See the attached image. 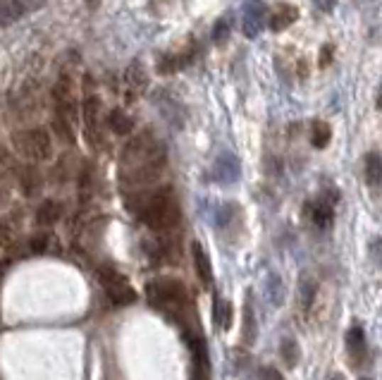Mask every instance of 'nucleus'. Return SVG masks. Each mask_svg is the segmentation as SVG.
<instances>
[{
    "mask_svg": "<svg viewBox=\"0 0 382 380\" xmlns=\"http://www.w3.org/2000/svg\"><path fill=\"white\" fill-rule=\"evenodd\" d=\"M165 168V148L151 132H143L127 143L122 153L120 180L127 187H146Z\"/></svg>",
    "mask_w": 382,
    "mask_h": 380,
    "instance_id": "nucleus-1",
    "label": "nucleus"
},
{
    "mask_svg": "<svg viewBox=\"0 0 382 380\" xmlns=\"http://www.w3.org/2000/svg\"><path fill=\"white\" fill-rule=\"evenodd\" d=\"M127 208L155 232H170L180 225V206H177L175 192L170 187L136 192V196L129 199Z\"/></svg>",
    "mask_w": 382,
    "mask_h": 380,
    "instance_id": "nucleus-2",
    "label": "nucleus"
},
{
    "mask_svg": "<svg viewBox=\"0 0 382 380\" xmlns=\"http://www.w3.org/2000/svg\"><path fill=\"white\" fill-rule=\"evenodd\" d=\"M146 299L153 309L163 311L170 318L184 320L189 313V294L180 280L175 278H155L146 285Z\"/></svg>",
    "mask_w": 382,
    "mask_h": 380,
    "instance_id": "nucleus-3",
    "label": "nucleus"
},
{
    "mask_svg": "<svg viewBox=\"0 0 382 380\" xmlns=\"http://www.w3.org/2000/svg\"><path fill=\"white\" fill-rule=\"evenodd\" d=\"M12 146H15L19 156H24L29 161H48L53 156L50 134L41 127L12 132Z\"/></svg>",
    "mask_w": 382,
    "mask_h": 380,
    "instance_id": "nucleus-4",
    "label": "nucleus"
},
{
    "mask_svg": "<svg viewBox=\"0 0 382 380\" xmlns=\"http://www.w3.org/2000/svg\"><path fill=\"white\" fill-rule=\"evenodd\" d=\"M98 278H101V285L108 299L113 301L115 306H129L136 301V292L131 290L129 280L117 271L113 266H101L98 268Z\"/></svg>",
    "mask_w": 382,
    "mask_h": 380,
    "instance_id": "nucleus-5",
    "label": "nucleus"
},
{
    "mask_svg": "<svg viewBox=\"0 0 382 380\" xmlns=\"http://www.w3.org/2000/svg\"><path fill=\"white\" fill-rule=\"evenodd\" d=\"M241 177V161L236 158L234 153H220L213 163V180L220 182V185H234V182H239Z\"/></svg>",
    "mask_w": 382,
    "mask_h": 380,
    "instance_id": "nucleus-6",
    "label": "nucleus"
},
{
    "mask_svg": "<svg viewBox=\"0 0 382 380\" xmlns=\"http://www.w3.org/2000/svg\"><path fill=\"white\" fill-rule=\"evenodd\" d=\"M266 8L258 3V0H251V3L244 8V17H241V29L249 38H256L266 27Z\"/></svg>",
    "mask_w": 382,
    "mask_h": 380,
    "instance_id": "nucleus-7",
    "label": "nucleus"
},
{
    "mask_svg": "<svg viewBox=\"0 0 382 380\" xmlns=\"http://www.w3.org/2000/svg\"><path fill=\"white\" fill-rule=\"evenodd\" d=\"M266 19L273 31H285L299 19V10H296V5L289 3H275L270 12H266Z\"/></svg>",
    "mask_w": 382,
    "mask_h": 380,
    "instance_id": "nucleus-8",
    "label": "nucleus"
},
{
    "mask_svg": "<svg viewBox=\"0 0 382 380\" xmlns=\"http://www.w3.org/2000/svg\"><path fill=\"white\" fill-rule=\"evenodd\" d=\"M308 213H311V220L315 222V225H318L320 230H325V227H330L332 220H334V204L327 199V196H320V199L311 201Z\"/></svg>",
    "mask_w": 382,
    "mask_h": 380,
    "instance_id": "nucleus-9",
    "label": "nucleus"
},
{
    "mask_svg": "<svg viewBox=\"0 0 382 380\" xmlns=\"http://www.w3.org/2000/svg\"><path fill=\"white\" fill-rule=\"evenodd\" d=\"M191 256H194V268L199 273L203 285H213V264H210L206 249H203L201 241H194L191 244Z\"/></svg>",
    "mask_w": 382,
    "mask_h": 380,
    "instance_id": "nucleus-10",
    "label": "nucleus"
},
{
    "mask_svg": "<svg viewBox=\"0 0 382 380\" xmlns=\"http://www.w3.org/2000/svg\"><path fill=\"white\" fill-rule=\"evenodd\" d=\"M55 101H58V110L60 115H75V89H72V82L67 77L58 80L55 84Z\"/></svg>",
    "mask_w": 382,
    "mask_h": 380,
    "instance_id": "nucleus-11",
    "label": "nucleus"
},
{
    "mask_svg": "<svg viewBox=\"0 0 382 380\" xmlns=\"http://www.w3.org/2000/svg\"><path fill=\"white\" fill-rule=\"evenodd\" d=\"M124 82H127L131 94L141 96L143 91L148 89V72H146V67H143L141 63H131L127 67V72H124Z\"/></svg>",
    "mask_w": 382,
    "mask_h": 380,
    "instance_id": "nucleus-12",
    "label": "nucleus"
},
{
    "mask_svg": "<svg viewBox=\"0 0 382 380\" xmlns=\"http://www.w3.org/2000/svg\"><path fill=\"white\" fill-rule=\"evenodd\" d=\"M98 110H101V101L96 96H87L84 101V124H87V136L96 143V127H98Z\"/></svg>",
    "mask_w": 382,
    "mask_h": 380,
    "instance_id": "nucleus-13",
    "label": "nucleus"
},
{
    "mask_svg": "<svg viewBox=\"0 0 382 380\" xmlns=\"http://www.w3.org/2000/svg\"><path fill=\"white\" fill-rule=\"evenodd\" d=\"M26 12L22 0H0V27H10Z\"/></svg>",
    "mask_w": 382,
    "mask_h": 380,
    "instance_id": "nucleus-14",
    "label": "nucleus"
},
{
    "mask_svg": "<svg viewBox=\"0 0 382 380\" xmlns=\"http://www.w3.org/2000/svg\"><path fill=\"white\" fill-rule=\"evenodd\" d=\"M364 173H366V182L371 185L373 189L380 187L382 182V161H380V153L378 151H371L364 161Z\"/></svg>",
    "mask_w": 382,
    "mask_h": 380,
    "instance_id": "nucleus-15",
    "label": "nucleus"
},
{
    "mask_svg": "<svg viewBox=\"0 0 382 380\" xmlns=\"http://www.w3.org/2000/svg\"><path fill=\"white\" fill-rule=\"evenodd\" d=\"M191 63V53H165L160 58V63H158V72L160 75H173V72H182L187 65Z\"/></svg>",
    "mask_w": 382,
    "mask_h": 380,
    "instance_id": "nucleus-16",
    "label": "nucleus"
},
{
    "mask_svg": "<svg viewBox=\"0 0 382 380\" xmlns=\"http://www.w3.org/2000/svg\"><path fill=\"white\" fill-rule=\"evenodd\" d=\"M232 316H234L232 301L217 297V299H215V306H213V320H215V325L220 327V330H229V327H232Z\"/></svg>",
    "mask_w": 382,
    "mask_h": 380,
    "instance_id": "nucleus-17",
    "label": "nucleus"
},
{
    "mask_svg": "<svg viewBox=\"0 0 382 380\" xmlns=\"http://www.w3.org/2000/svg\"><path fill=\"white\" fill-rule=\"evenodd\" d=\"M346 347H349V352H351L354 359L364 357L366 349H368L364 327H361V325H351V327H349V332H346Z\"/></svg>",
    "mask_w": 382,
    "mask_h": 380,
    "instance_id": "nucleus-18",
    "label": "nucleus"
},
{
    "mask_svg": "<svg viewBox=\"0 0 382 380\" xmlns=\"http://www.w3.org/2000/svg\"><path fill=\"white\" fill-rule=\"evenodd\" d=\"M108 124H110V129H113L115 134H129L131 129H134V120H131V117L124 113L122 108H115L113 113H110Z\"/></svg>",
    "mask_w": 382,
    "mask_h": 380,
    "instance_id": "nucleus-19",
    "label": "nucleus"
},
{
    "mask_svg": "<svg viewBox=\"0 0 382 380\" xmlns=\"http://www.w3.org/2000/svg\"><path fill=\"white\" fill-rule=\"evenodd\" d=\"M60 215H62V206L58 204V201H43L36 213V220L41 222V225H53V222L60 220Z\"/></svg>",
    "mask_w": 382,
    "mask_h": 380,
    "instance_id": "nucleus-20",
    "label": "nucleus"
},
{
    "mask_svg": "<svg viewBox=\"0 0 382 380\" xmlns=\"http://www.w3.org/2000/svg\"><path fill=\"white\" fill-rule=\"evenodd\" d=\"M330 139H332L330 124L322 122V120H315L313 127H311V143H313V146L315 148H325L327 143H330Z\"/></svg>",
    "mask_w": 382,
    "mask_h": 380,
    "instance_id": "nucleus-21",
    "label": "nucleus"
},
{
    "mask_svg": "<svg viewBox=\"0 0 382 380\" xmlns=\"http://www.w3.org/2000/svg\"><path fill=\"white\" fill-rule=\"evenodd\" d=\"M239 211L234 204H229V201H222L220 206L215 208V222H217V227H227L229 222H232L234 218V213Z\"/></svg>",
    "mask_w": 382,
    "mask_h": 380,
    "instance_id": "nucleus-22",
    "label": "nucleus"
},
{
    "mask_svg": "<svg viewBox=\"0 0 382 380\" xmlns=\"http://www.w3.org/2000/svg\"><path fill=\"white\" fill-rule=\"evenodd\" d=\"M282 359L287 362V366H296L301 359V352H299V344L296 340H282Z\"/></svg>",
    "mask_w": 382,
    "mask_h": 380,
    "instance_id": "nucleus-23",
    "label": "nucleus"
},
{
    "mask_svg": "<svg viewBox=\"0 0 382 380\" xmlns=\"http://www.w3.org/2000/svg\"><path fill=\"white\" fill-rule=\"evenodd\" d=\"M227 36H229V22H227L225 17H222V19H217L215 27H213V43L222 45V43L227 41Z\"/></svg>",
    "mask_w": 382,
    "mask_h": 380,
    "instance_id": "nucleus-24",
    "label": "nucleus"
},
{
    "mask_svg": "<svg viewBox=\"0 0 382 380\" xmlns=\"http://www.w3.org/2000/svg\"><path fill=\"white\" fill-rule=\"evenodd\" d=\"M55 132L60 134V136H65L70 143L75 141V134H72V129L67 127V122H65V117L60 115V117H55Z\"/></svg>",
    "mask_w": 382,
    "mask_h": 380,
    "instance_id": "nucleus-25",
    "label": "nucleus"
},
{
    "mask_svg": "<svg viewBox=\"0 0 382 380\" xmlns=\"http://www.w3.org/2000/svg\"><path fill=\"white\" fill-rule=\"evenodd\" d=\"M261 380H285V376H282L278 369H273V366H266V369L261 371Z\"/></svg>",
    "mask_w": 382,
    "mask_h": 380,
    "instance_id": "nucleus-26",
    "label": "nucleus"
},
{
    "mask_svg": "<svg viewBox=\"0 0 382 380\" xmlns=\"http://www.w3.org/2000/svg\"><path fill=\"white\" fill-rule=\"evenodd\" d=\"M313 292H315V287H313V283H304V292H301V294H304V306H306V309H308V306H311V301H313Z\"/></svg>",
    "mask_w": 382,
    "mask_h": 380,
    "instance_id": "nucleus-27",
    "label": "nucleus"
},
{
    "mask_svg": "<svg viewBox=\"0 0 382 380\" xmlns=\"http://www.w3.org/2000/svg\"><path fill=\"white\" fill-rule=\"evenodd\" d=\"M22 3H24L26 10H36V8H41V5L48 3V0H22Z\"/></svg>",
    "mask_w": 382,
    "mask_h": 380,
    "instance_id": "nucleus-28",
    "label": "nucleus"
},
{
    "mask_svg": "<svg viewBox=\"0 0 382 380\" xmlns=\"http://www.w3.org/2000/svg\"><path fill=\"white\" fill-rule=\"evenodd\" d=\"M31 246H34V251H43V249H45V237L34 239V244H31Z\"/></svg>",
    "mask_w": 382,
    "mask_h": 380,
    "instance_id": "nucleus-29",
    "label": "nucleus"
},
{
    "mask_svg": "<svg viewBox=\"0 0 382 380\" xmlns=\"http://www.w3.org/2000/svg\"><path fill=\"white\" fill-rule=\"evenodd\" d=\"M327 380H344V376H342V373H332V376L327 378Z\"/></svg>",
    "mask_w": 382,
    "mask_h": 380,
    "instance_id": "nucleus-30",
    "label": "nucleus"
},
{
    "mask_svg": "<svg viewBox=\"0 0 382 380\" xmlns=\"http://www.w3.org/2000/svg\"><path fill=\"white\" fill-rule=\"evenodd\" d=\"M364 380H368V378H364Z\"/></svg>",
    "mask_w": 382,
    "mask_h": 380,
    "instance_id": "nucleus-31",
    "label": "nucleus"
}]
</instances>
